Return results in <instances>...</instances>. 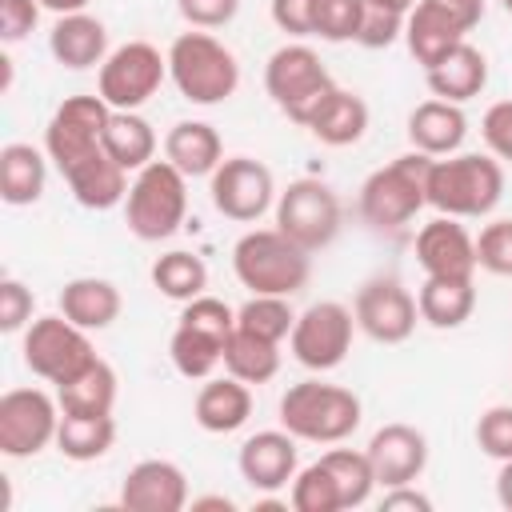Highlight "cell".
I'll return each instance as SVG.
<instances>
[{"label":"cell","instance_id":"6da1fadb","mask_svg":"<svg viewBox=\"0 0 512 512\" xmlns=\"http://www.w3.org/2000/svg\"><path fill=\"white\" fill-rule=\"evenodd\" d=\"M504 196V168L496 156L452 152L428 164V208L456 220L488 216Z\"/></svg>","mask_w":512,"mask_h":512},{"label":"cell","instance_id":"7a4b0ae2","mask_svg":"<svg viewBox=\"0 0 512 512\" xmlns=\"http://www.w3.org/2000/svg\"><path fill=\"white\" fill-rule=\"evenodd\" d=\"M232 272L252 296H292L312 276V252L280 228H252L232 248Z\"/></svg>","mask_w":512,"mask_h":512},{"label":"cell","instance_id":"3957f363","mask_svg":"<svg viewBox=\"0 0 512 512\" xmlns=\"http://www.w3.org/2000/svg\"><path fill=\"white\" fill-rule=\"evenodd\" d=\"M364 404L352 388L328 380H300L280 396V428L308 444H340L360 428Z\"/></svg>","mask_w":512,"mask_h":512},{"label":"cell","instance_id":"277c9868","mask_svg":"<svg viewBox=\"0 0 512 512\" xmlns=\"http://www.w3.org/2000/svg\"><path fill=\"white\" fill-rule=\"evenodd\" d=\"M168 76L180 88V96L188 104H224L236 88H240V60L236 52L216 40L212 32L196 28V32H180L168 44Z\"/></svg>","mask_w":512,"mask_h":512},{"label":"cell","instance_id":"5b68a950","mask_svg":"<svg viewBox=\"0 0 512 512\" xmlns=\"http://www.w3.org/2000/svg\"><path fill=\"white\" fill-rule=\"evenodd\" d=\"M428 164L432 156L424 152H404L392 164L376 168L360 184V216L376 232H400L404 224L416 220V212L428 204Z\"/></svg>","mask_w":512,"mask_h":512},{"label":"cell","instance_id":"8992f818","mask_svg":"<svg viewBox=\"0 0 512 512\" xmlns=\"http://www.w3.org/2000/svg\"><path fill=\"white\" fill-rule=\"evenodd\" d=\"M188 216V176L168 164V160H152L144 164L124 196V220L128 232L144 244L168 240Z\"/></svg>","mask_w":512,"mask_h":512},{"label":"cell","instance_id":"52a82bcc","mask_svg":"<svg viewBox=\"0 0 512 512\" xmlns=\"http://www.w3.org/2000/svg\"><path fill=\"white\" fill-rule=\"evenodd\" d=\"M264 88H268L272 104L292 124L308 128L312 112L328 100V92L336 88V80L328 76V68L320 64V56L308 44H284L264 64Z\"/></svg>","mask_w":512,"mask_h":512},{"label":"cell","instance_id":"ba28073f","mask_svg":"<svg viewBox=\"0 0 512 512\" xmlns=\"http://www.w3.org/2000/svg\"><path fill=\"white\" fill-rule=\"evenodd\" d=\"M340 220V196L316 176H300L276 192V228L308 252L328 248L340 236Z\"/></svg>","mask_w":512,"mask_h":512},{"label":"cell","instance_id":"9c48e42d","mask_svg":"<svg viewBox=\"0 0 512 512\" xmlns=\"http://www.w3.org/2000/svg\"><path fill=\"white\" fill-rule=\"evenodd\" d=\"M96 360V348L80 324H72L64 312L56 316H36L24 328V364L32 376L48 384H64L76 372H84Z\"/></svg>","mask_w":512,"mask_h":512},{"label":"cell","instance_id":"30bf717a","mask_svg":"<svg viewBox=\"0 0 512 512\" xmlns=\"http://www.w3.org/2000/svg\"><path fill=\"white\" fill-rule=\"evenodd\" d=\"M352 332H356L352 308H344L340 300H316L296 316L288 332V352L308 372H332L348 360Z\"/></svg>","mask_w":512,"mask_h":512},{"label":"cell","instance_id":"8fae6325","mask_svg":"<svg viewBox=\"0 0 512 512\" xmlns=\"http://www.w3.org/2000/svg\"><path fill=\"white\" fill-rule=\"evenodd\" d=\"M164 76H168V56H160V48L148 40H128V44L112 48L108 60L100 64L96 96H104L108 108L136 112L140 104H148L156 96Z\"/></svg>","mask_w":512,"mask_h":512},{"label":"cell","instance_id":"7c38bea8","mask_svg":"<svg viewBox=\"0 0 512 512\" xmlns=\"http://www.w3.org/2000/svg\"><path fill=\"white\" fill-rule=\"evenodd\" d=\"M60 428V400L44 388H8L0 396V452L8 460L40 456L56 444Z\"/></svg>","mask_w":512,"mask_h":512},{"label":"cell","instance_id":"4fadbf2b","mask_svg":"<svg viewBox=\"0 0 512 512\" xmlns=\"http://www.w3.org/2000/svg\"><path fill=\"white\" fill-rule=\"evenodd\" d=\"M208 192L212 208L236 224H252L276 204L272 168L256 156H224L220 168L208 176Z\"/></svg>","mask_w":512,"mask_h":512},{"label":"cell","instance_id":"5bb4252c","mask_svg":"<svg viewBox=\"0 0 512 512\" xmlns=\"http://www.w3.org/2000/svg\"><path fill=\"white\" fill-rule=\"evenodd\" d=\"M352 316H356V328L376 344H404L416 332L420 308H416V296L396 276H372L356 288Z\"/></svg>","mask_w":512,"mask_h":512},{"label":"cell","instance_id":"9a60e30c","mask_svg":"<svg viewBox=\"0 0 512 512\" xmlns=\"http://www.w3.org/2000/svg\"><path fill=\"white\" fill-rule=\"evenodd\" d=\"M112 108L104 96H68L56 104L48 128H44V152L56 168H68L72 160L96 152L104 144V124Z\"/></svg>","mask_w":512,"mask_h":512},{"label":"cell","instance_id":"2e32d148","mask_svg":"<svg viewBox=\"0 0 512 512\" xmlns=\"http://www.w3.org/2000/svg\"><path fill=\"white\" fill-rule=\"evenodd\" d=\"M368 460L376 472L380 488H396V484H416L420 472L428 468V436L416 424H384L372 432L368 440Z\"/></svg>","mask_w":512,"mask_h":512},{"label":"cell","instance_id":"e0dca14e","mask_svg":"<svg viewBox=\"0 0 512 512\" xmlns=\"http://www.w3.org/2000/svg\"><path fill=\"white\" fill-rule=\"evenodd\" d=\"M236 468L248 480V488H256V492H280V488H288L292 476L300 472L296 436L288 428H264V432L248 436L240 444Z\"/></svg>","mask_w":512,"mask_h":512},{"label":"cell","instance_id":"ac0fdd59","mask_svg":"<svg viewBox=\"0 0 512 512\" xmlns=\"http://www.w3.org/2000/svg\"><path fill=\"white\" fill-rule=\"evenodd\" d=\"M120 508L128 512H180L188 508V476L180 464L148 456L128 468L120 484Z\"/></svg>","mask_w":512,"mask_h":512},{"label":"cell","instance_id":"d6986e66","mask_svg":"<svg viewBox=\"0 0 512 512\" xmlns=\"http://www.w3.org/2000/svg\"><path fill=\"white\" fill-rule=\"evenodd\" d=\"M416 260L424 276L472 280L476 272V236L456 216H436L416 232Z\"/></svg>","mask_w":512,"mask_h":512},{"label":"cell","instance_id":"ffe728a7","mask_svg":"<svg viewBox=\"0 0 512 512\" xmlns=\"http://www.w3.org/2000/svg\"><path fill=\"white\" fill-rule=\"evenodd\" d=\"M468 32L472 28L440 0H416V8L404 16V44L420 68H432L436 60H444L456 44H464Z\"/></svg>","mask_w":512,"mask_h":512},{"label":"cell","instance_id":"44dd1931","mask_svg":"<svg viewBox=\"0 0 512 512\" xmlns=\"http://www.w3.org/2000/svg\"><path fill=\"white\" fill-rule=\"evenodd\" d=\"M468 136V116L452 100H424L408 112V144L424 156H452Z\"/></svg>","mask_w":512,"mask_h":512},{"label":"cell","instance_id":"7402d4cb","mask_svg":"<svg viewBox=\"0 0 512 512\" xmlns=\"http://www.w3.org/2000/svg\"><path fill=\"white\" fill-rule=\"evenodd\" d=\"M48 52L56 56V64H64L72 72L96 68L108 60V28H104V20H96L88 12L56 16V24L48 32Z\"/></svg>","mask_w":512,"mask_h":512},{"label":"cell","instance_id":"603a6c76","mask_svg":"<svg viewBox=\"0 0 512 512\" xmlns=\"http://www.w3.org/2000/svg\"><path fill=\"white\" fill-rule=\"evenodd\" d=\"M192 416H196V424L204 432L228 436V432H236V428L248 424V416H252V392L236 376H216V380L208 376L200 384L196 400H192Z\"/></svg>","mask_w":512,"mask_h":512},{"label":"cell","instance_id":"cb8c5ba5","mask_svg":"<svg viewBox=\"0 0 512 512\" xmlns=\"http://www.w3.org/2000/svg\"><path fill=\"white\" fill-rule=\"evenodd\" d=\"M424 80H428V92L440 96V100H452V104H464L472 96L484 92L488 84V56L476 48V44H456L444 60H436L432 68H424Z\"/></svg>","mask_w":512,"mask_h":512},{"label":"cell","instance_id":"d4e9b609","mask_svg":"<svg viewBox=\"0 0 512 512\" xmlns=\"http://www.w3.org/2000/svg\"><path fill=\"white\" fill-rule=\"evenodd\" d=\"M56 304L84 332H104V328L116 324L124 300H120V288L112 280H104V276H76V280H68L60 288Z\"/></svg>","mask_w":512,"mask_h":512},{"label":"cell","instance_id":"484cf974","mask_svg":"<svg viewBox=\"0 0 512 512\" xmlns=\"http://www.w3.org/2000/svg\"><path fill=\"white\" fill-rule=\"evenodd\" d=\"M164 160L176 164L188 180L212 176L224 160V140L208 120H180L164 136Z\"/></svg>","mask_w":512,"mask_h":512},{"label":"cell","instance_id":"4316f807","mask_svg":"<svg viewBox=\"0 0 512 512\" xmlns=\"http://www.w3.org/2000/svg\"><path fill=\"white\" fill-rule=\"evenodd\" d=\"M48 152L32 148V144H4L0 148V196L8 208H28L44 196L48 184Z\"/></svg>","mask_w":512,"mask_h":512},{"label":"cell","instance_id":"83f0119b","mask_svg":"<svg viewBox=\"0 0 512 512\" xmlns=\"http://www.w3.org/2000/svg\"><path fill=\"white\" fill-rule=\"evenodd\" d=\"M308 132H312L320 144H328V148H348V144H356V140L368 132V104H364V96H356V92H348V88L336 84V88L328 92V100L312 112Z\"/></svg>","mask_w":512,"mask_h":512},{"label":"cell","instance_id":"f1b7e54d","mask_svg":"<svg viewBox=\"0 0 512 512\" xmlns=\"http://www.w3.org/2000/svg\"><path fill=\"white\" fill-rule=\"evenodd\" d=\"M416 308H420L424 324L452 332L476 312V284L456 280V276H424V284L416 292Z\"/></svg>","mask_w":512,"mask_h":512},{"label":"cell","instance_id":"f546056e","mask_svg":"<svg viewBox=\"0 0 512 512\" xmlns=\"http://www.w3.org/2000/svg\"><path fill=\"white\" fill-rule=\"evenodd\" d=\"M104 152L124 168V172H140L144 164L156 160V132L140 112H124L112 108L108 124H104Z\"/></svg>","mask_w":512,"mask_h":512},{"label":"cell","instance_id":"4dcf8cb0","mask_svg":"<svg viewBox=\"0 0 512 512\" xmlns=\"http://www.w3.org/2000/svg\"><path fill=\"white\" fill-rule=\"evenodd\" d=\"M56 400L60 412H80V416H104L116 404V372L108 360H92L84 372H76L72 380L56 384Z\"/></svg>","mask_w":512,"mask_h":512},{"label":"cell","instance_id":"1f68e13d","mask_svg":"<svg viewBox=\"0 0 512 512\" xmlns=\"http://www.w3.org/2000/svg\"><path fill=\"white\" fill-rule=\"evenodd\" d=\"M116 444V420L112 412L104 416H80V412H60V428H56V448L60 456L88 464L108 456V448Z\"/></svg>","mask_w":512,"mask_h":512},{"label":"cell","instance_id":"d6a6232c","mask_svg":"<svg viewBox=\"0 0 512 512\" xmlns=\"http://www.w3.org/2000/svg\"><path fill=\"white\" fill-rule=\"evenodd\" d=\"M224 372L244 384H268L280 372V344L232 328V336L224 340Z\"/></svg>","mask_w":512,"mask_h":512},{"label":"cell","instance_id":"836d02e7","mask_svg":"<svg viewBox=\"0 0 512 512\" xmlns=\"http://www.w3.org/2000/svg\"><path fill=\"white\" fill-rule=\"evenodd\" d=\"M152 284H156L160 296L188 304V300L204 296V288H208V264L196 252H180V248L176 252H164V256L152 260Z\"/></svg>","mask_w":512,"mask_h":512},{"label":"cell","instance_id":"e575fe53","mask_svg":"<svg viewBox=\"0 0 512 512\" xmlns=\"http://www.w3.org/2000/svg\"><path fill=\"white\" fill-rule=\"evenodd\" d=\"M168 356L184 380H208L216 372V364H224V340H216L192 324H176V332L168 340Z\"/></svg>","mask_w":512,"mask_h":512},{"label":"cell","instance_id":"d590c367","mask_svg":"<svg viewBox=\"0 0 512 512\" xmlns=\"http://www.w3.org/2000/svg\"><path fill=\"white\" fill-rule=\"evenodd\" d=\"M320 460H324V468L332 472V480H336V488H340V504H344V508H360V504H368V496H372V488H376V472H372L368 452L328 448Z\"/></svg>","mask_w":512,"mask_h":512},{"label":"cell","instance_id":"8d00e7d4","mask_svg":"<svg viewBox=\"0 0 512 512\" xmlns=\"http://www.w3.org/2000/svg\"><path fill=\"white\" fill-rule=\"evenodd\" d=\"M292 324H296V312L288 308V296H248L236 308V328L272 344H280L292 332Z\"/></svg>","mask_w":512,"mask_h":512},{"label":"cell","instance_id":"74e56055","mask_svg":"<svg viewBox=\"0 0 512 512\" xmlns=\"http://www.w3.org/2000/svg\"><path fill=\"white\" fill-rule=\"evenodd\" d=\"M288 504L296 512H344L340 504V488L332 480V472L324 468V460L300 468L292 476V492H288Z\"/></svg>","mask_w":512,"mask_h":512},{"label":"cell","instance_id":"f35d334b","mask_svg":"<svg viewBox=\"0 0 512 512\" xmlns=\"http://www.w3.org/2000/svg\"><path fill=\"white\" fill-rule=\"evenodd\" d=\"M364 20V0H312V36L328 44L356 40Z\"/></svg>","mask_w":512,"mask_h":512},{"label":"cell","instance_id":"ab89813d","mask_svg":"<svg viewBox=\"0 0 512 512\" xmlns=\"http://www.w3.org/2000/svg\"><path fill=\"white\" fill-rule=\"evenodd\" d=\"M476 268L492 276H512V220H492L476 236Z\"/></svg>","mask_w":512,"mask_h":512},{"label":"cell","instance_id":"60d3db41","mask_svg":"<svg viewBox=\"0 0 512 512\" xmlns=\"http://www.w3.org/2000/svg\"><path fill=\"white\" fill-rule=\"evenodd\" d=\"M180 324H192V328H200V332H208L216 340H228L232 328H236V308H228L224 300L204 292V296H196V300H188L180 308Z\"/></svg>","mask_w":512,"mask_h":512},{"label":"cell","instance_id":"b9f144b4","mask_svg":"<svg viewBox=\"0 0 512 512\" xmlns=\"http://www.w3.org/2000/svg\"><path fill=\"white\" fill-rule=\"evenodd\" d=\"M476 444L492 460H512V404H492L480 412Z\"/></svg>","mask_w":512,"mask_h":512},{"label":"cell","instance_id":"7bdbcfd3","mask_svg":"<svg viewBox=\"0 0 512 512\" xmlns=\"http://www.w3.org/2000/svg\"><path fill=\"white\" fill-rule=\"evenodd\" d=\"M32 312H36L32 288L24 280H16V276H4L0 280V328L4 332H24L36 320Z\"/></svg>","mask_w":512,"mask_h":512},{"label":"cell","instance_id":"ee69618b","mask_svg":"<svg viewBox=\"0 0 512 512\" xmlns=\"http://www.w3.org/2000/svg\"><path fill=\"white\" fill-rule=\"evenodd\" d=\"M400 36H404V16L364 0V20H360V32H356V44H364V48H392Z\"/></svg>","mask_w":512,"mask_h":512},{"label":"cell","instance_id":"f6af8a7d","mask_svg":"<svg viewBox=\"0 0 512 512\" xmlns=\"http://www.w3.org/2000/svg\"><path fill=\"white\" fill-rule=\"evenodd\" d=\"M480 136L488 144V152L496 160H508L512 164V100H496L484 120H480Z\"/></svg>","mask_w":512,"mask_h":512},{"label":"cell","instance_id":"bcb514c9","mask_svg":"<svg viewBox=\"0 0 512 512\" xmlns=\"http://www.w3.org/2000/svg\"><path fill=\"white\" fill-rule=\"evenodd\" d=\"M40 20V0H0V40L20 44Z\"/></svg>","mask_w":512,"mask_h":512},{"label":"cell","instance_id":"7dc6e473","mask_svg":"<svg viewBox=\"0 0 512 512\" xmlns=\"http://www.w3.org/2000/svg\"><path fill=\"white\" fill-rule=\"evenodd\" d=\"M176 8L192 28H224L236 20L240 0H176Z\"/></svg>","mask_w":512,"mask_h":512},{"label":"cell","instance_id":"c3c4849f","mask_svg":"<svg viewBox=\"0 0 512 512\" xmlns=\"http://www.w3.org/2000/svg\"><path fill=\"white\" fill-rule=\"evenodd\" d=\"M272 24L288 36H312V0H272Z\"/></svg>","mask_w":512,"mask_h":512},{"label":"cell","instance_id":"681fc988","mask_svg":"<svg viewBox=\"0 0 512 512\" xmlns=\"http://www.w3.org/2000/svg\"><path fill=\"white\" fill-rule=\"evenodd\" d=\"M380 508H384V512H396V508L432 512V500H428L424 492H416L412 484H396V488H384V496H380Z\"/></svg>","mask_w":512,"mask_h":512},{"label":"cell","instance_id":"f907efd6","mask_svg":"<svg viewBox=\"0 0 512 512\" xmlns=\"http://www.w3.org/2000/svg\"><path fill=\"white\" fill-rule=\"evenodd\" d=\"M440 4H448L468 28H476L480 24V16H484V0H440Z\"/></svg>","mask_w":512,"mask_h":512},{"label":"cell","instance_id":"816d5d0a","mask_svg":"<svg viewBox=\"0 0 512 512\" xmlns=\"http://www.w3.org/2000/svg\"><path fill=\"white\" fill-rule=\"evenodd\" d=\"M496 500L512 512V460H500V472H496Z\"/></svg>","mask_w":512,"mask_h":512},{"label":"cell","instance_id":"f5cc1de1","mask_svg":"<svg viewBox=\"0 0 512 512\" xmlns=\"http://www.w3.org/2000/svg\"><path fill=\"white\" fill-rule=\"evenodd\" d=\"M208 508L232 512V508H236V500H228V496H196V500H192V512H208Z\"/></svg>","mask_w":512,"mask_h":512},{"label":"cell","instance_id":"db71d44e","mask_svg":"<svg viewBox=\"0 0 512 512\" xmlns=\"http://www.w3.org/2000/svg\"><path fill=\"white\" fill-rule=\"evenodd\" d=\"M40 8H48V12H56V16H68V12H84L88 0H40Z\"/></svg>","mask_w":512,"mask_h":512},{"label":"cell","instance_id":"11a10c76","mask_svg":"<svg viewBox=\"0 0 512 512\" xmlns=\"http://www.w3.org/2000/svg\"><path fill=\"white\" fill-rule=\"evenodd\" d=\"M368 4H376V8H388V12H400V16H408V12L416 8V0H368Z\"/></svg>","mask_w":512,"mask_h":512},{"label":"cell","instance_id":"9f6ffc18","mask_svg":"<svg viewBox=\"0 0 512 512\" xmlns=\"http://www.w3.org/2000/svg\"><path fill=\"white\" fill-rule=\"evenodd\" d=\"M500 4H504V12H508V16H512V0H500Z\"/></svg>","mask_w":512,"mask_h":512}]
</instances>
